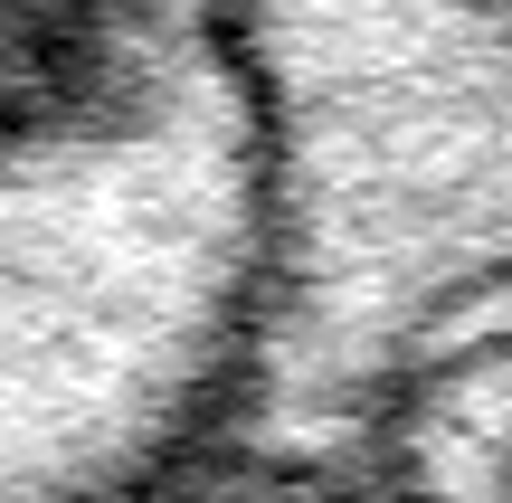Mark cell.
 <instances>
[{"label":"cell","instance_id":"cell-1","mask_svg":"<svg viewBox=\"0 0 512 503\" xmlns=\"http://www.w3.org/2000/svg\"><path fill=\"white\" fill-rule=\"evenodd\" d=\"M266 314V133L228 0H86L0 114V503H171Z\"/></svg>","mask_w":512,"mask_h":503},{"label":"cell","instance_id":"cell-2","mask_svg":"<svg viewBox=\"0 0 512 503\" xmlns=\"http://www.w3.org/2000/svg\"><path fill=\"white\" fill-rule=\"evenodd\" d=\"M266 133V314L219 475L313 503L389 390L512 314V0H228Z\"/></svg>","mask_w":512,"mask_h":503},{"label":"cell","instance_id":"cell-3","mask_svg":"<svg viewBox=\"0 0 512 503\" xmlns=\"http://www.w3.org/2000/svg\"><path fill=\"white\" fill-rule=\"evenodd\" d=\"M313 503H512V314L418 361Z\"/></svg>","mask_w":512,"mask_h":503},{"label":"cell","instance_id":"cell-4","mask_svg":"<svg viewBox=\"0 0 512 503\" xmlns=\"http://www.w3.org/2000/svg\"><path fill=\"white\" fill-rule=\"evenodd\" d=\"M76 10H86V0H0V114L38 86V67H48L57 48H67Z\"/></svg>","mask_w":512,"mask_h":503}]
</instances>
